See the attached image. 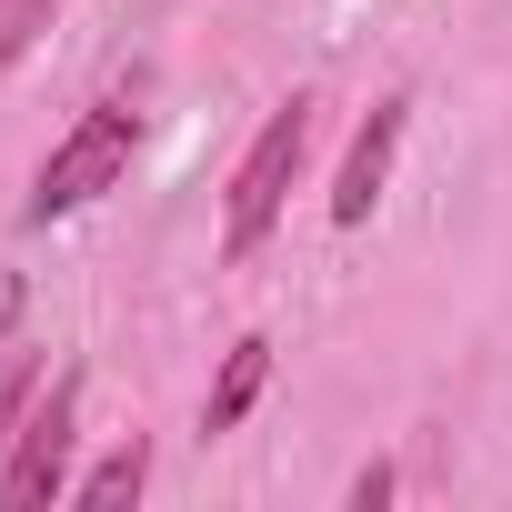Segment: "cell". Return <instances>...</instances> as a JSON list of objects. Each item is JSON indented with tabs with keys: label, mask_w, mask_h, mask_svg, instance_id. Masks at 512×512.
Here are the masks:
<instances>
[{
	"label": "cell",
	"mask_w": 512,
	"mask_h": 512,
	"mask_svg": "<svg viewBox=\"0 0 512 512\" xmlns=\"http://www.w3.org/2000/svg\"><path fill=\"white\" fill-rule=\"evenodd\" d=\"M262 382H272V342L262 332H241L231 352H221V382H211V402H201V432L221 442V432H241V412L262 402Z\"/></svg>",
	"instance_id": "5"
},
{
	"label": "cell",
	"mask_w": 512,
	"mask_h": 512,
	"mask_svg": "<svg viewBox=\"0 0 512 512\" xmlns=\"http://www.w3.org/2000/svg\"><path fill=\"white\" fill-rule=\"evenodd\" d=\"M41 382H51V362H41L31 342H0V452H11V432L31 422V402H41Z\"/></svg>",
	"instance_id": "7"
},
{
	"label": "cell",
	"mask_w": 512,
	"mask_h": 512,
	"mask_svg": "<svg viewBox=\"0 0 512 512\" xmlns=\"http://www.w3.org/2000/svg\"><path fill=\"white\" fill-rule=\"evenodd\" d=\"M312 131H322V101H312V91L272 101V121L251 131V151H241V171H231V191H221V251H231V262H251V251L282 231L292 181H302V161H312Z\"/></svg>",
	"instance_id": "2"
},
{
	"label": "cell",
	"mask_w": 512,
	"mask_h": 512,
	"mask_svg": "<svg viewBox=\"0 0 512 512\" xmlns=\"http://www.w3.org/2000/svg\"><path fill=\"white\" fill-rule=\"evenodd\" d=\"M402 131H412V101H402V91L372 101V121L352 131V151H342V171H332V221H342V231H362V221L382 211L392 161H402Z\"/></svg>",
	"instance_id": "4"
},
{
	"label": "cell",
	"mask_w": 512,
	"mask_h": 512,
	"mask_svg": "<svg viewBox=\"0 0 512 512\" xmlns=\"http://www.w3.org/2000/svg\"><path fill=\"white\" fill-rule=\"evenodd\" d=\"M141 482H151V442L131 432V442H111L91 472H71V492H61V502H81V512H111V502H141Z\"/></svg>",
	"instance_id": "6"
},
{
	"label": "cell",
	"mask_w": 512,
	"mask_h": 512,
	"mask_svg": "<svg viewBox=\"0 0 512 512\" xmlns=\"http://www.w3.org/2000/svg\"><path fill=\"white\" fill-rule=\"evenodd\" d=\"M131 151H141V101H131V91H101V101L51 141V161L31 171L21 221H31V231H51V221L91 211L101 191H121V181H131Z\"/></svg>",
	"instance_id": "1"
},
{
	"label": "cell",
	"mask_w": 512,
	"mask_h": 512,
	"mask_svg": "<svg viewBox=\"0 0 512 512\" xmlns=\"http://www.w3.org/2000/svg\"><path fill=\"white\" fill-rule=\"evenodd\" d=\"M382 492H392V462H372V472H352V512H372Z\"/></svg>",
	"instance_id": "9"
},
{
	"label": "cell",
	"mask_w": 512,
	"mask_h": 512,
	"mask_svg": "<svg viewBox=\"0 0 512 512\" xmlns=\"http://www.w3.org/2000/svg\"><path fill=\"white\" fill-rule=\"evenodd\" d=\"M51 21H61V0H0V71H21Z\"/></svg>",
	"instance_id": "8"
},
{
	"label": "cell",
	"mask_w": 512,
	"mask_h": 512,
	"mask_svg": "<svg viewBox=\"0 0 512 512\" xmlns=\"http://www.w3.org/2000/svg\"><path fill=\"white\" fill-rule=\"evenodd\" d=\"M81 362H61L31 402V422L11 432V452H0V512H41L71 492V452H81Z\"/></svg>",
	"instance_id": "3"
}]
</instances>
